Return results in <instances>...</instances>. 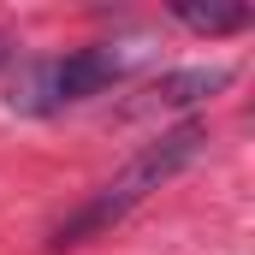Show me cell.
<instances>
[{
    "mask_svg": "<svg viewBox=\"0 0 255 255\" xmlns=\"http://www.w3.org/2000/svg\"><path fill=\"white\" fill-rule=\"evenodd\" d=\"M202 148H208V130H202V125H178V130H166V136H154L142 154H130V160H125V172H113L101 190H95L77 214H71V220H65L48 244H54V250H71V244H89L95 232L119 226V220H125L142 196L160 190L166 178H178V172L190 166Z\"/></svg>",
    "mask_w": 255,
    "mask_h": 255,
    "instance_id": "obj_1",
    "label": "cell"
},
{
    "mask_svg": "<svg viewBox=\"0 0 255 255\" xmlns=\"http://www.w3.org/2000/svg\"><path fill=\"white\" fill-rule=\"evenodd\" d=\"M125 65H130V54H119L113 42L77 48V54H65V60H24L6 101H12V113H60L71 101H89V95H101L107 83H119Z\"/></svg>",
    "mask_w": 255,
    "mask_h": 255,
    "instance_id": "obj_2",
    "label": "cell"
},
{
    "mask_svg": "<svg viewBox=\"0 0 255 255\" xmlns=\"http://www.w3.org/2000/svg\"><path fill=\"white\" fill-rule=\"evenodd\" d=\"M226 83H232V71H226V65H190V71H166L148 95H154L160 107H190V101L214 95V89H226Z\"/></svg>",
    "mask_w": 255,
    "mask_h": 255,
    "instance_id": "obj_3",
    "label": "cell"
},
{
    "mask_svg": "<svg viewBox=\"0 0 255 255\" xmlns=\"http://www.w3.org/2000/svg\"><path fill=\"white\" fill-rule=\"evenodd\" d=\"M172 18L196 36H238L250 30V6H172Z\"/></svg>",
    "mask_w": 255,
    "mask_h": 255,
    "instance_id": "obj_4",
    "label": "cell"
},
{
    "mask_svg": "<svg viewBox=\"0 0 255 255\" xmlns=\"http://www.w3.org/2000/svg\"><path fill=\"white\" fill-rule=\"evenodd\" d=\"M6 60H12V48H6V36H0V65H6Z\"/></svg>",
    "mask_w": 255,
    "mask_h": 255,
    "instance_id": "obj_5",
    "label": "cell"
}]
</instances>
